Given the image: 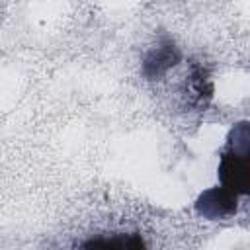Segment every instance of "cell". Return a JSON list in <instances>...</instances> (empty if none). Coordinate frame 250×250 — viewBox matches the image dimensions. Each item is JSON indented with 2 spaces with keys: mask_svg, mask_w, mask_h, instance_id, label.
I'll list each match as a JSON object with an SVG mask.
<instances>
[{
  "mask_svg": "<svg viewBox=\"0 0 250 250\" xmlns=\"http://www.w3.org/2000/svg\"><path fill=\"white\" fill-rule=\"evenodd\" d=\"M219 176L223 188L234 193L248 191V127L240 123L232 129L229 150L221 158Z\"/></svg>",
  "mask_w": 250,
  "mask_h": 250,
  "instance_id": "cell-1",
  "label": "cell"
},
{
  "mask_svg": "<svg viewBox=\"0 0 250 250\" xmlns=\"http://www.w3.org/2000/svg\"><path fill=\"white\" fill-rule=\"evenodd\" d=\"M195 209L199 215L217 221L227 219L236 213V193L227 188H215L207 189L195 203Z\"/></svg>",
  "mask_w": 250,
  "mask_h": 250,
  "instance_id": "cell-2",
  "label": "cell"
},
{
  "mask_svg": "<svg viewBox=\"0 0 250 250\" xmlns=\"http://www.w3.org/2000/svg\"><path fill=\"white\" fill-rule=\"evenodd\" d=\"M178 59H180L178 49H176L172 43H162V45L154 47V49L146 55L145 64H143L145 74H146L148 78H156V76L164 74L166 70H170V68L176 64Z\"/></svg>",
  "mask_w": 250,
  "mask_h": 250,
  "instance_id": "cell-3",
  "label": "cell"
},
{
  "mask_svg": "<svg viewBox=\"0 0 250 250\" xmlns=\"http://www.w3.org/2000/svg\"><path fill=\"white\" fill-rule=\"evenodd\" d=\"M84 246H104V248H137V246H143V240H141V238H135L133 234H123L119 240H117V238H107V240L96 238V240L84 242Z\"/></svg>",
  "mask_w": 250,
  "mask_h": 250,
  "instance_id": "cell-4",
  "label": "cell"
}]
</instances>
